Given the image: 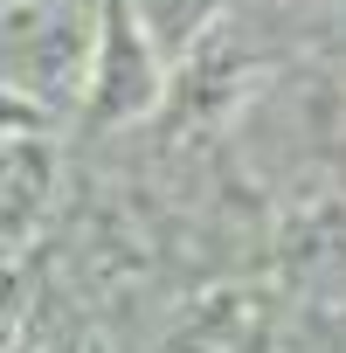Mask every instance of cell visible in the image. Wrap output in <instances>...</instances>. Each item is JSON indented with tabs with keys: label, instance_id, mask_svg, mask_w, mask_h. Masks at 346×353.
I'll list each match as a JSON object with an SVG mask.
<instances>
[{
	"label": "cell",
	"instance_id": "obj_3",
	"mask_svg": "<svg viewBox=\"0 0 346 353\" xmlns=\"http://www.w3.org/2000/svg\"><path fill=\"white\" fill-rule=\"evenodd\" d=\"M312 8H325V14H339V21H346V0H312Z\"/></svg>",
	"mask_w": 346,
	"mask_h": 353
},
{
	"label": "cell",
	"instance_id": "obj_2",
	"mask_svg": "<svg viewBox=\"0 0 346 353\" xmlns=\"http://www.w3.org/2000/svg\"><path fill=\"white\" fill-rule=\"evenodd\" d=\"M236 8H250V0H125L118 21H132V35L159 56V70H173L181 56H194L201 35L215 21H229Z\"/></svg>",
	"mask_w": 346,
	"mask_h": 353
},
{
	"label": "cell",
	"instance_id": "obj_1",
	"mask_svg": "<svg viewBox=\"0 0 346 353\" xmlns=\"http://www.w3.org/2000/svg\"><path fill=\"white\" fill-rule=\"evenodd\" d=\"M8 83L14 90H77V77L90 83L83 70V49H90V14L77 0H14L8 8Z\"/></svg>",
	"mask_w": 346,
	"mask_h": 353
}]
</instances>
